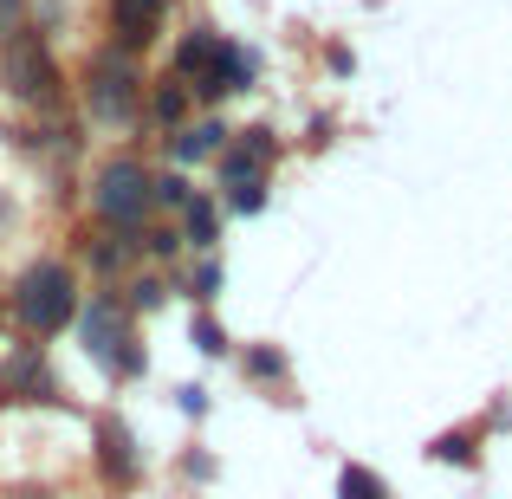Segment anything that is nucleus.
<instances>
[{"label":"nucleus","mask_w":512,"mask_h":499,"mask_svg":"<svg viewBox=\"0 0 512 499\" xmlns=\"http://www.w3.org/2000/svg\"><path fill=\"white\" fill-rule=\"evenodd\" d=\"M428 454H435V461H461L467 467V461H474V435H441Z\"/></svg>","instance_id":"13"},{"label":"nucleus","mask_w":512,"mask_h":499,"mask_svg":"<svg viewBox=\"0 0 512 499\" xmlns=\"http://www.w3.org/2000/svg\"><path fill=\"white\" fill-rule=\"evenodd\" d=\"M182 104H188L182 85H163V91H156V117H163V124H175V117H182Z\"/></svg>","instance_id":"14"},{"label":"nucleus","mask_w":512,"mask_h":499,"mask_svg":"<svg viewBox=\"0 0 512 499\" xmlns=\"http://www.w3.org/2000/svg\"><path fill=\"white\" fill-rule=\"evenodd\" d=\"M214 59H221V39H208V33H195L182 46V72L195 78V91H208V78H214Z\"/></svg>","instance_id":"8"},{"label":"nucleus","mask_w":512,"mask_h":499,"mask_svg":"<svg viewBox=\"0 0 512 499\" xmlns=\"http://www.w3.org/2000/svg\"><path fill=\"white\" fill-rule=\"evenodd\" d=\"M188 240H195V247H214V208L208 201H188Z\"/></svg>","instance_id":"12"},{"label":"nucleus","mask_w":512,"mask_h":499,"mask_svg":"<svg viewBox=\"0 0 512 499\" xmlns=\"http://www.w3.org/2000/svg\"><path fill=\"white\" fill-rule=\"evenodd\" d=\"M221 137H227L221 124H188L182 137H175V156H182V163H208V156L221 150Z\"/></svg>","instance_id":"9"},{"label":"nucleus","mask_w":512,"mask_h":499,"mask_svg":"<svg viewBox=\"0 0 512 499\" xmlns=\"http://www.w3.org/2000/svg\"><path fill=\"white\" fill-rule=\"evenodd\" d=\"M91 208L104 214V221L111 227H137L143 221V208H150V169L143 163H111L98 175V195H91Z\"/></svg>","instance_id":"2"},{"label":"nucleus","mask_w":512,"mask_h":499,"mask_svg":"<svg viewBox=\"0 0 512 499\" xmlns=\"http://www.w3.org/2000/svg\"><path fill=\"white\" fill-rule=\"evenodd\" d=\"M78 312V292H72V273H65L59 260H39L20 273V286H13V318H20L33 337H52L65 325V318Z\"/></svg>","instance_id":"1"},{"label":"nucleus","mask_w":512,"mask_h":499,"mask_svg":"<svg viewBox=\"0 0 512 499\" xmlns=\"http://www.w3.org/2000/svg\"><path fill=\"white\" fill-rule=\"evenodd\" d=\"M260 201H266V195H260V182H240V188H234V214H253Z\"/></svg>","instance_id":"16"},{"label":"nucleus","mask_w":512,"mask_h":499,"mask_svg":"<svg viewBox=\"0 0 512 499\" xmlns=\"http://www.w3.org/2000/svg\"><path fill=\"white\" fill-rule=\"evenodd\" d=\"M163 7L169 0H117L111 7V20H117V46H150V26L163 20Z\"/></svg>","instance_id":"6"},{"label":"nucleus","mask_w":512,"mask_h":499,"mask_svg":"<svg viewBox=\"0 0 512 499\" xmlns=\"http://www.w3.org/2000/svg\"><path fill=\"white\" fill-rule=\"evenodd\" d=\"M338 499H389V487L370 474V467H357V461H350L344 474H338Z\"/></svg>","instance_id":"11"},{"label":"nucleus","mask_w":512,"mask_h":499,"mask_svg":"<svg viewBox=\"0 0 512 499\" xmlns=\"http://www.w3.org/2000/svg\"><path fill=\"white\" fill-rule=\"evenodd\" d=\"M39 389H46V363H39V350H20L7 363V376H0V396L20 402V396H39Z\"/></svg>","instance_id":"7"},{"label":"nucleus","mask_w":512,"mask_h":499,"mask_svg":"<svg viewBox=\"0 0 512 499\" xmlns=\"http://www.w3.org/2000/svg\"><path fill=\"white\" fill-rule=\"evenodd\" d=\"M85 350H91V357H104L117 376H137L143 370V357L130 350V325H124V305H117V299H91V312H85Z\"/></svg>","instance_id":"3"},{"label":"nucleus","mask_w":512,"mask_h":499,"mask_svg":"<svg viewBox=\"0 0 512 499\" xmlns=\"http://www.w3.org/2000/svg\"><path fill=\"white\" fill-rule=\"evenodd\" d=\"M247 370H253V376H266V383H273V376L286 370V357H279V350H253V357H247Z\"/></svg>","instance_id":"15"},{"label":"nucleus","mask_w":512,"mask_h":499,"mask_svg":"<svg viewBox=\"0 0 512 499\" xmlns=\"http://www.w3.org/2000/svg\"><path fill=\"white\" fill-rule=\"evenodd\" d=\"M98 435H104V474H111V480H130V435L117 422H104Z\"/></svg>","instance_id":"10"},{"label":"nucleus","mask_w":512,"mask_h":499,"mask_svg":"<svg viewBox=\"0 0 512 499\" xmlns=\"http://www.w3.org/2000/svg\"><path fill=\"white\" fill-rule=\"evenodd\" d=\"M13 20H20V0H0V39L13 33Z\"/></svg>","instance_id":"17"},{"label":"nucleus","mask_w":512,"mask_h":499,"mask_svg":"<svg viewBox=\"0 0 512 499\" xmlns=\"http://www.w3.org/2000/svg\"><path fill=\"white\" fill-rule=\"evenodd\" d=\"M130 104H137V72H130L124 52H117V59H104L98 72H91V111L117 124V117H130Z\"/></svg>","instance_id":"5"},{"label":"nucleus","mask_w":512,"mask_h":499,"mask_svg":"<svg viewBox=\"0 0 512 499\" xmlns=\"http://www.w3.org/2000/svg\"><path fill=\"white\" fill-rule=\"evenodd\" d=\"M0 78H7L20 98H46L59 78H52V59L39 46V33H7V59H0Z\"/></svg>","instance_id":"4"}]
</instances>
